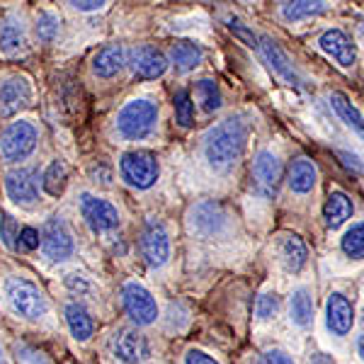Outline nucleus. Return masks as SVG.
I'll list each match as a JSON object with an SVG mask.
<instances>
[{"instance_id":"f257e3e1","label":"nucleus","mask_w":364,"mask_h":364,"mask_svg":"<svg viewBox=\"0 0 364 364\" xmlns=\"http://www.w3.org/2000/svg\"><path fill=\"white\" fill-rule=\"evenodd\" d=\"M248 141V122L243 117H228L211 127L204 136V156L216 173H228L238 163Z\"/></svg>"},{"instance_id":"f03ea898","label":"nucleus","mask_w":364,"mask_h":364,"mask_svg":"<svg viewBox=\"0 0 364 364\" xmlns=\"http://www.w3.org/2000/svg\"><path fill=\"white\" fill-rule=\"evenodd\" d=\"M5 296H8L10 309L25 321H39L46 314V309H49L42 289L25 277L5 279Z\"/></svg>"},{"instance_id":"7ed1b4c3","label":"nucleus","mask_w":364,"mask_h":364,"mask_svg":"<svg viewBox=\"0 0 364 364\" xmlns=\"http://www.w3.org/2000/svg\"><path fill=\"white\" fill-rule=\"evenodd\" d=\"M158 122V107L151 100H132L117 114V132L129 141H141L154 132Z\"/></svg>"},{"instance_id":"20e7f679","label":"nucleus","mask_w":364,"mask_h":364,"mask_svg":"<svg viewBox=\"0 0 364 364\" xmlns=\"http://www.w3.org/2000/svg\"><path fill=\"white\" fill-rule=\"evenodd\" d=\"M119 173L127 180V185L136 187V190H149L156 185L161 166L151 151H129L119 161Z\"/></svg>"},{"instance_id":"39448f33","label":"nucleus","mask_w":364,"mask_h":364,"mask_svg":"<svg viewBox=\"0 0 364 364\" xmlns=\"http://www.w3.org/2000/svg\"><path fill=\"white\" fill-rule=\"evenodd\" d=\"M39 132L32 122H13L3 134H0V156L10 163L25 161V158L32 154L34 146H37Z\"/></svg>"},{"instance_id":"423d86ee","label":"nucleus","mask_w":364,"mask_h":364,"mask_svg":"<svg viewBox=\"0 0 364 364\" xmlns=\"http://www.w3.org/2000/svg\"><path fill=\"white\" fill-rule=\"evenodd\" d=\"M122 304H124L127 316L132 318L136 326H151L158 316L156 299L151 296V291L146 289L139 282H127L122 287Z\"/></svg>"},{"instance_id":"0eeeda50","label":"nucleus","mask_w":364,"mask_h":364,"mask_svg":"<svg viewBox=\"0 0 364 364\" xmlns=\"http://www.w3.org/2000/svg\"><path fill=\"white\" fill-rule=\"evenodd\" d=\"M42 178L37 168H15L5 175V192L20 207H32L39 199Z\"/></svg>"},{"instance_id":"6e6552de","label":"nucleus","mask_w":364,"mask_h":364,"mask_svg":"<svg viewBox=\"0 0 364 364\" xmlns=\"http://www.w3.org/2000/svg\"><path fill=\"white\" fill-rule=\"evenodd\" d=\"M42 248L51 260H68L75 250L73 236H70V228L66 226V221L61 216H51L46 219V224L42 228Z\"/></svg>"},{"instance_id":"1a4fd4ad","label":"nucleus","mask_w":364,"mask_h":364,"mask_svg":"<svg viewBox=\"0 0 364 364\" xmlns=\"http://www.w3.org/2000/svg\"><path fill=\"white\" fill-rule=\"evenodd\" d=\"M80 214H83L85 224L92 228L95 233H105V231H114L119 226V214L107 199H100L90 192H83L80 195Z\"/></svg>"},{"instance_id":"9d476101","label":"nucleus","mask_w":364,"mask_h":364,"mask_svg":"<svg viewBox=\"0 0 364 364\" xmlns=\"http://www.w3.org/2000/svg\"><path fill=\"white\" fill-rule=\"evenodd\" d=\"M252 182L262 197H274L282 182V163L272 151H260L252 161Z\"/></svg>"},{"instance_id":"9b49d317","label":"nucleus","mask_w":364,"mask_h":364,"mask_svg":"<svg viewBox=\"0 0 364 364\" xmlns=\"http://www.w3.org/2000/svg\"><path fill=\"white\" fill-rule=\"evenodd\" d=\"M112 355L124 364H139L149 357V343L141 333L132 331V328H122L117 331L112 340H109Z\"/></svg>"},{"instance_id":"f8f14e48","label":"nucleus","mask_w":364,"mask_h":364,"mask_svg":"<svg viewBox=\"0 0 364 364\" xmlns=\"http://www.w3.org/2000/svg\"><path fill=\"white\" fill-rule=\"evenodd\" d=\"M141 252L151 267H163L170 257V240L161 221H149L141 233Z\"/></svg>"},{"instance_id":"ddd939ff","label":"nucleus","mask_w":364,"mask_h":364,"mask_svg":"<svg viewBox=\"0 0 364 364\" xmlns=\"http://www.w3.org/2000/svg\"><path fill=\"white\" fill-rule=\"evenodd\" d=\"M32 100V87L25 78H8L0 85V117H15Z\"/></svg>"},{"instance_id":"4468645a","label":"nucleus","mask_w":364,"mask_h":364,"mask_svg":"<svg viewBox=\"0 0 364 364\" xmlns=\"http://www.w3.org/2000/svg\"><path fill=\"white\" fill-rule=\"evenodd\" d=\"M132 70L136 78L156 80L168 70V58L154 46H139L132 51Z\"/></svg>"},{"instance_id":"2eb2a0df","label":"nucleus","mask_w":364,"mask_h":364,"mask_svg":"<svg viewBox=\"0 0 364 364\" xmlns=\"http://www.w3.org/2000/svg\"><path fill=\"white\" fill-rule=\"evenodd\" d=\"M326 321H328L331 333H336V336H348L352 331V326H355V311H352V304L348 301V296L340 294V291L328 296Z\"/></svg>"},{"instance_id":"dca6fc26","label":"nucleus","mask_w":364,"mask_h":364,"mask_svg":"<svg viewBox=\"0 0 364 364\" xmlns=\"http://www.w3.org/2000/svg\"><path fill=\"white\" fill-rule=\"evenodd\" d=\"M318 46L331 58H336L343 68H350L352 63L357 61L355 44H352L348 34L340 32V29H328V32H323L321 39H318Z\"/></svg>"},{"instance_id":"f3484780","label":"nucleus","mask_w":364,"mask_h":364,"mask_svg":"<svg viewBox=\"0 0 364 364\" xmlns=\"http://www.w3.org/2000/svg\"><path fill=\"white\" fill-rule=\"evenodd\" d=\"M127 63V51L119 44H107L92 56V70L100 78H114Z\"/></svg>"},{"instance_id":"a211bd4d","label":"nucleus","mask_w":364,"mask_h":364,"mask_svg":"<svg viewBox=\"0 0 364 364\" xmlns=\"http://www.w3.org/2000/svg\"><path fill=\"white\" fill-rule=\"evenodd\" d=\"M257 49L262 51V56H265V61L272 66L277 73L282 75L284 80H289L291 85H299L301 83V78L296 75V70L294 66H291V61H289V56L284 54V51L279 49V44L277 42H272L269 37H262L260 42H257Z\"/></svg>"},{"instance_id":"6ab92c4d","label":"nucleus","mask_w":364,"mask_h":364,"mask_svg":"<svg viewBox=\"0 0 364 364\" xmlns=\"http://www.w3.org/2000/svg\"><path fill=\"white\" fill-rule=\"evenodd\" d=\"M316 180H318V170H316L314 161H309V158H296V161H291L289 180H287L291 187V192L306 195V192L314 190Z\"/></svg>"},{"instance_id":"aec40b11","label":"nucleus","mask_w":364,"mask_h":364,"mask_svg":"<svg viewBox=\"0 0 364 364\" xmlns=\"http://www.w3.org/2000/svg\"><path fill=\"white\" fill-rule=\"evenodd\" d=\"M352 199L345 195V192H331L323 204V219H326V226L328 228H340L345 221L352 216Z\"/></svg>"},{"instance_id":"412c9836","label":"nucleus","mask_w":364,"mask_h":364,"mask_svg":"<svg viewBox=\"0 0 364 364\" xmlns=\"http://www.w3.org/2000/svg\"><path fill=\"white\" fill-rule=\"evenodd\" d=\"M66 323L70 328V336H73L78 343H85V340L92 338V331H95V326H92V318L90 314L85 311L83 304L73 301L66 306Z\"/></svg>"},{"instance_id":"4be33fe9","label":"nucleus","mask_w":364,"mask_h":364,"mask_svg":"<svg viewBox=\"0 0 364 364\" xmlns=\"http://www.w3.org/2000/svg\"><path fill=\"white\" fill-rule=\"evenodd\" d=\"M192 226L197 228L199 233H216L221 226H224V211H221L219 204H199L192 211Z\"/></svg>"},{"instance_id":"5701e85b","label":"nucleus","mask_w":364,"mask_h":364,"mask_svg":"<svg viewBox=\"0 0 364 364\" xmlns=\"http://www.w3.org/2000/svg\"><path fill=\"white\" fill-rule=\"evenodd\" d=\"M27 49V34L25 27L15 20H8L0 25V51L8 56H15Z\"/></svg>"},{"instance_id":"b1692460","label":"nucleus","mask_w":364,"mask_h":364,"mask_svg":"<svg viewBox=\"0 0 364 364\" xmlns=\"http://www.w3.org/2000/svg\"><path fill=\"white\" fill-rule=\"evenodd\" d=\"M279 252H282V260H284V265L289 272H299V269L306 265V257H309L306 245H304V240L294 236V233L282 238Z\"/></svg>"},{"instance_id":"393cba45","label":"nucleus","mask_w":364,"mask_h":364,"mask_svg":"<svg viewBox=\"0 0 364 364\" xmlns=\"http://www.w3.org/2000/svg\"><path fill=\"white\" fill-rule=\"evenodd\" d=\"M202 56H204L202 49L192 42H175L173 49H170V58H173L175 68L182 70V73L197 68L202 63Z\"/></svg>"},{"instance_id":"a878e982","label":"nucleus","mask_w":364,"mask_h":364,"mask_svg":"<svg viewBox=\"0 0 364 364\" xmlns=\"http://www.w3.org/2000/svg\"><path fill=\"white\" fill-rule=\"evenodd\" d=\"M331 102H333V107H336V112L343 117L345 124L352 127L364 139V117L360 114V109H357L355 105L350 102L348 95H343V92H333Z\"/></svg>"},{"instance_id":"bb28decb","label":"nucleus","mask_w":364,"mask_h":364,"mask_svg":"<svg viewBox=\"0 0 364 364\" xmlns=\"http://www.w3.org/2000/svg\"><path fill=\"white\" fill-rule=\"evenodd\" d=\"M328 10V3H321V0H294V3H282V15L284 20H304V17L311 15H321Z\"/></svg>"},{"instance_id":"cd10ccee","label":"nucleus","mask_w":364,"mask_h":364,"mask_svg":"<svg viewBox=\"0 0 364 364\" xmlns=\"http://www.w3.org/2000/svg\"><path fill=\"white\" fill-rule=\"evenodd\" d=\"M66 182H68V166L63 161H54L42 175V187L46 190V195L51 197L61 195L66 190Z\"/></svg>"},{"instance_id":"c85d7f7f","label":"nucleus","mask_w":364,"mask_h":364,"mask_svg":"<svg viewBox=\"0 0 364 364\" xmlns=\"http://www.w3.org/2000/svg\"><path fill=\"white\" fill-rule=\"evenodd\" d=\"M289 314H291V321H294L296 326H301V328H306L311 323V318H314V301H311V294L304 289V287L291 294Z\"/></svg>"},{"instance_id":"c756f323","label":"nucleus","mask_w":364,"mask_h":364,"mask_svg":"<svg viewBox=\"0 0 364 364\" xmlns=\"http://www.w3.org/2000/svg\"><path fill=\"white\" fill-rule=\"evenodd\" d=\"M197 95H199V100H202L204 112H216V109L224 105V97H221V90H219V85H216V80H209V78L199 80Z\"/></svg>"},{"instance_id":"7c9ffc66","label":"nucleus","mask_w":364,"mask_h":364,"mask_svg":"<svg viewBox=\"0 0 364 364\" xmlns=\"http://www.w3.org/2000/svg\"><path fill=\"white\" fill-rule=\"evenodd\" d=\"M340 248L350 257H364V224L352 226L340 240Z\"/></svg>"},{"instance_id":"2f4dec72","label":"nucleus","mask_w":364,"mask_h":364,"mask_svg":"<svg viewBox=\"0 0 364 364\" xmlns=\"http://www.w3.org/2000/svg\"><path fill=\"white\" fill-rule=\"evenodd\" d=\"M192 117H195V105H192L190 92L178 90L175 92V119H178L180 127H190Z\"/></svg>"},{"instance_id":"473e14b6","label":"nucleus","mask_w":364,"mask_h":364,"mask_svg":"<svg viewBox=\"0 0 364 364\" xmlns=\"http://www.w3.org/2000/svg\"><path fill=\"white\" fill-rule=\"evenodd\" d=\"M34 29H37L39 42H44V44L54 42L56 34H58V17L51 15V13H42L37 17V27H34Z\"/></svg>"},{"instance_id":"72a5a7b5","label":"nucleus","mask_w":364,"mask_h":364,"mask_svg":"<svg viewBox=\"0 0 364 364\" xmlns=\"http://www.w3.org/2000/svg\"><path fill=\"white\" fill-rule=\"evenodd\" d=\"M17 238H20V228H17L15 216L8 214V211H3V219H0V240H3L5 248L15 250Z\"/></svg>"},{"instance_id":"f704fd0d","label":"nucleus","mask_w":364,"mask_h":364,"mask_svg":"<svg viewBox=\"0 0 364 364\" xmlns=\"http://www.w3.org/2000/svg\"><path fill=\"white\" fill-rule=\"evenodd\" d=\"M63 284L68 287L73 294H78V296H87V294H92L95 291V287H92V282L85 277V274H80V272H68L66 277H63Z\"/></svg>"},{"instance_id":"c9c22d12","label":"nucleus","mask_w":364,"mask_h":364,"mask_svg":"<svg viewBox=\"0 0 364 364\" xmlns=\"http://www.w3.org/2000/svg\"><path fill=\"white\" fill-rule=\"evenodd\" d=\"M279 309V299L277 294H262L257 299V316L260 318H269V316H274Z\"/></svg>"},{"instance_id":"e433bc0d","label":"nucleus","mask_w":364,"mask_h":364,"mask_svg":"<svg viewBox=\"0 0 364 364\" xmlns=\"http://www.w3.org/2000/svg\"><path fill=\"white\" fill-rule=\"evenodd\" d=\"M228 29H231V32L236 34V37L240 39V42H245V44H248L250 49H257V42H260V39H257L255 34H252L250 29L245 27V25H240L238 20H228Z\"/></svg>"},{"instance_id":"4c0bfd02","label":"nucleus","mask_w":364,"mask_h":364,"mask_svg":"<svg viewBox=\"0 0 364 364\" xmlns=\"http://www.w3.org/2000/svg\"><path fill=\"white\" fill-rule=\"evenodd\" d=\"M39 233H37V228H32V226H25L20 231V243H22V248H27V250H34V248H39Z\"/></svg>"},{"instance_id":"58836bf2","label":"nucleus","mask_w":364,"mask_h":364,"mask_svg":"<svg viewBox=\"0 0 364 364\" xmlns=\"http://www.w3.org/2000/svg\"><path fill=\"white\" fill-rule=\"evenodd\" d=\"M73 10H78V13H95V10H102L105 0H73V3H68Z\"/></svg>"},{"instance_id":"ea45409f","label":"nucleus","mask_w":364,"mask_h":364,"mask_svg":"<svg viewBox=\"0 0 364 364\" xmlns=\"http://www.w3.org/2000/svg\"><path fill=\"white\" fill-rule=\"evenodd\" d=\"M185 364H219L214 360V357H209L207 352H202V350H190L187 352V357H185Z\"/></svg>"},{"instance_id":"a19ab883","label":"nucleus","mask_w":364,"mask_h":364,"mask_svg":"<svg viewBox=\"0 0 364 364\" xmlns=\"http://www.w3.org/2000/svg\"><path fill=\"white\" fill-rule=\"evenodd\" d=\"M260 364H294V362H291V357L284 355V352L272 350V352H265V355H262Z\"/></svg>"},{"instance_id":"79ce46f5","label":"nucleus","mask_w":364,"mask_h":364,"mask_svg":"<svg viewBox=\"0 0 364 364\" xmlns=\"http://www.w3.org/2000/svg\"><path fill=\"white\" fill-rule=\"evenodd\" d=\"M340 158H343L345 166H352L355 170H362V163H357V158H355V156H350V154H340Z\"/></svg>"},{"instance_id":"37998d69","label":"nucleus","mask_w":364,"mask_h":364,"mask_svg":"<svg viewBox=\"0 0 364 364\" xmlns=\"http://www.w3.org/2000/svg\"><path fill=\"white\" fill-rule=\"evenodd\" d=\"M311 364H333V357H328V355H316L314 360H311Z\"/></svg>"},{"instance_id":"c03bdc74","label":"nucleus","mask_w":364,"mask_h":364,"mask_svg":"<svg viewBox=\"0 0 364 364\" xmlns=\"http://www.w3.org/2000/svg\"><path fill=\"white\" fill-rule=\"evenodd\" d=\"M357 350H360V357L364 360V336L360 338V343H357Z\"/></svg>"},{"instance_id":"a18cd8bd","label":"nucleus","mask_w":364,"mask_h":364,"mask_svg":"<svg viewBox=\"0 0 364 364\" xmlns=\"http://www.w3.org/2000/svg\"><path fill=\"white\" fill-rule=\"evenodd\" d=\"M0 364H5V357H3V348H0Z\"/></svg>"}]
</instances>
